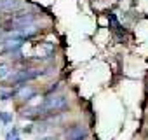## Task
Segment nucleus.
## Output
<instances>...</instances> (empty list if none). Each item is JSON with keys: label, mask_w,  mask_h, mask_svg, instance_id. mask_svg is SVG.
<instances>
[{"label": "nucleus", "mask_w": 148, "mask_h": 140, "mask_svg": "<svg viewBox=\"0 0 148 140\" xmlns=\"http://www.w3.org/2000/svg\"><path fill=\"white\" fill-rule=\"evenodd\" d=\"M18 98H23V100H28V98H32L33 95H35V89L32 88V86H25V84H21L19 86V89L14 93Z\"/></svg>", "instance_id": "39448f33"}, {"label": "nucleus", "mask_w": 148, "mask_h": 140, "mask_svg": "<svg viewBox=\"0 0 148 140\" xmlns=\"http://www.w3.org/2000/svg\"><path fill=\"white\" fill-rule=\"evenodd\" d=\"M0 96H2V100H9V98L14 96V93H12V91H4V89H2V91H0Z\"/></svg>", "instance_id": "6e6552de"}, {"label": "nucleus", "mask_w": 148, "mask_h": 140, "mask_svg": "<svg viewBox=\"0 0 148 140\" xmlns=\"http://www.w3.org/2000/svg\"><path fill=\"white\" fill-rule=\"evenodd\" d=\"M9 76H11V65L2 63L0 65V79H7Z\"/></svg>", "instance_id": "0eeeda50"}, {"label": "nucleus", "mask_w": 148, "mask_h": 140, "mask_svg": "<svg viewBox=\"0 0 148 140\" xmlns=\"http://www.w3.org/2000/svg\"><path fill=\"white\" fill-rule=\"evenodd\" d=\"M42 140H56V137H45V138H42Z\"/></svg>", "instance_id": "1a4fd4ad"}, {"label": "nucleus", "mask_w": 148, "mask_h": 140, "mask_svg": "<svg viewBox=\"0 0 148 140\" xmlns=\"http://www.w3.org/2000/svg\"><path fill=\"white\" fill-rule=\"evenodd\" d=\"M66 140H84L86 137H87V130L84 128V126H80V124H77V126H71L68 131H66Z\"/></svg>", "instance_id": "20e7f679"}, {"label": "nucleus", "mask_w": 148, "mask_h": 140, "mask_svg": "<svg viewBox=\"0 0 148 140\" xmlns=\"http://www.w3.org/2000/svg\"><path fill=\"white\" fill-rule=\"evenodd\" d=\"M18 7H19L18 0H2V11H12Z\"/></svg>", "instance_id": "423d86ee"}, {"label": "nucleus", "mask_w": 148, "mask_h": 140, "mask_svg": "<svg viewBox=\"0 0 148 140\" xmlns=\"http://www.w3.org/2000/svg\"><path fill=\"white\" fill-rule=\"evenodd\" d=\"M38 76H40V70H18L16 74H11V76H9V79H11L14 84L21 86L23 82L32 81V79H37Z\"/></svg>", "instance_id": "f03ea898"}, {"label": "nucleus", "mask_w": 148, "mask_h": 140, "mask_svg": "<svg viewBox=\"0 0 148 140\" xmlns=\"http://www.w3.org/2000/svg\"><path fill=\"white\" fill-rule=\"evenodd\" d=\"M35 19V16L32 12H21V14H16L12 19H11V26H14V32L26 26V25H32Z\"/></svg>", "instance_id": "7ed1b4c3"}, {"label": "nucleus", "mask_w": 148, "mask_h": 140, "mask_svg": "<svg viewBox=\"0 0 148 140\" xmlns=\"http://www.w3.org/2000/svg\"><path fill=\"white\" fill-rule=\"evenodd\" d=\"M64 107H66V96L64 95H54V96L45 98L40 110L42 112H51V110H61Z\"/></svg>", "instance_id": "f257e3e1"}]
</instances>
